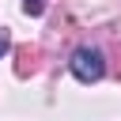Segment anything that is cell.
Listing matches in <instances>:
<instances>
[{"mask_svg": "<svg viewBox=\"0 0 121 121\" xmlns=\"http://www.w3.org/2000/svg\"><path fill=\"white\" fill-rule=\"evenodd\" d=\"M42 8H45L42 0H23V11L26 15H42Z\"/></svg>", "mask_w": 121, "mask_h": 121, "instance_id": "cell-2", "label": "cell"}, {"mask_svg": "<svg viewBox=\"0 0 121 121\" xmlns=\"http://www.w3.org/2000/svg\"><path fill=\"white\" fill-rule=\"evenodd\" d=\"M8 49H11V38H8L4 30H0V57H8Z\"/></svg>", "mask_w": 121, "mask_h": 121, "instance_id": "cell-3", "label": "cell"}, {"mask_svg": "<svg viewBox=\"0 0 121 121\" xmlns=\"http://www.w3.org/2000/svg\"><path fill=\"white\" fill-rule=\"evenodd\" d=\"M68 68H72V76H76L79 83H98V79L106 76V57H102V49H95V45H79V49L72 53Z\"/></svg>", "mask_w": 121, "mask_h": 121, "instance_id": "cell-1", "label": "cell"}]
</instances>
